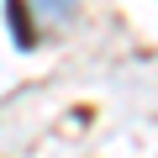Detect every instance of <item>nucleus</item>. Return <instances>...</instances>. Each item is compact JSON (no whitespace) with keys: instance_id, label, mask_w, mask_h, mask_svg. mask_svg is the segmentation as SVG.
I'll use <instances>...</instances> for the list:
<instances>
[{"instance_id":"obj_1","label":"nucleus","mask_w":158,"mask_h":158,"mask_svg":"<svg viewBox=\"0 0 158 158\" xmlns=\"http://www.w3.org/2000/svg\"><path fill=\"white\" fill-rule=\"evenodd\" d=\"M6 16H11V37H16L21 48H32V42H37V27H32V6H27V0H6Z\"/></svg>"},{"instance_id":"obj_2","label":"nucleus","mask_w":158,"mask_h":158,"mask_svg":"<svg viewBox=\"0 0 158 158\" xmlns=\"http://www.w3.org/2000/svg\"><path fill=\"white\" fill-rule=\"evenodd\" d=\"M37 6H42V16L63 21V16H74V6H79V0H37Z\"/></svg>"}]
</instances>
